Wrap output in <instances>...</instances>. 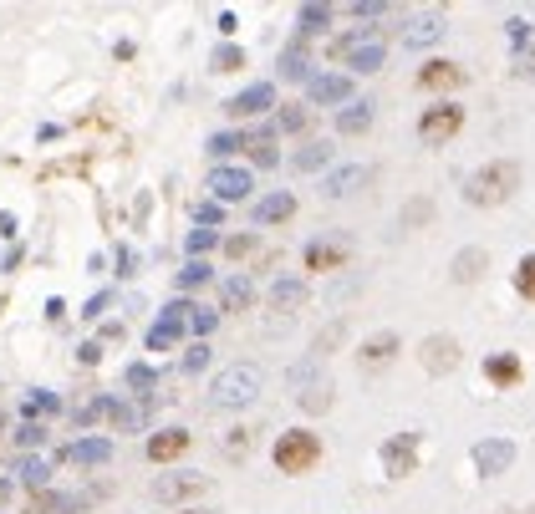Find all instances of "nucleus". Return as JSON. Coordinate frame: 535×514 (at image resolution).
I'll return each mask as SVG.
<instances>
[{
  "label": "nucleus",
  "instance_id": "f257e3e1",
  "mask_svg": "<svg viewBox=\"0 0 535 514\" xmlns=\"http://www.w3.org/2000/svg\"><path fill=\"white\" fill-rule=\"evenodd\" d=\"M515 189H520V163H515V158H495V163L474 168L470 179H464V199H470L474 209L505 204Z\"/></svg>",
  "mask_w": 535,
  "mask_h": 514
},
{
  "label": "nucleus",
  "instance_id": "f03ea898",
  "mask_svg": "<svg viewBox=\"0 0 535 514\" xmlns=\"http://www.w3.org/2000/svg\"><path fill=\"white\" fill-rule=\"evenodd\" d=\"M261 367H250V361H240V367H224L214 382H209V402L214 408H250V402L261 398Z\"/></svg>",
  "mask_w": 535,
  "mask_h": 514
},
{
  "label": "nucleus",
  "instance_id": "7ed1b4c3",
  "mask_svg": "<svg viewBox=\"0 0 535 514\" xmlns=\"http://www.w3.org/2000/svg\"><path fill=\"white\" fill-rule=\"evenodd\" d=\"M322 463V438L312 428H291V433L275 438V469L281 474H306Z\"/></svg>",
  "mask_w": 535,
  "mask_h": 514
},
{
  "label": "nucleus",
  "instance_id": "20e7f679",
  "mask_svg": "<svg viewBox=\"0 0 535 514\" xmlns=\"http://www.w3.org/2000/svg\"><path fill=\"white\" fill-rule=\"evenodd\" d=\"M332 52H337V62L352 66V72H378L382 56H388V52H382V41L372 36V31H352V36H342Z\"/></svg>",
  "mask_w": 535,
  "mask_h": 514
},
{
  "label": "nucleus",
  "instance_id": "39448f33",
  "mask_svg": "<svg viewBox=\"0 0 535 514\" xmlns=\"http://www.w3.org/2000/svg\"><path fill=\"white\" fill-rule=\"evenodd\" d=\"M459 128H464V107L459 103H439V107H429V113L418 117V138L429 143V148H444Z\"/></svg>",
  "mask_w": 535,
  "mask_h": 514
},
{
  "label": "nucleus",
  "instance_id": "423d86ee",
  "mask_svg": "<svg viewBox=\"0 0 535 514\" xmlns=\"http://www.w3.org/2000/svg\"><path fill=\"white\" fill-rule=\"evenodd\" d=\"M382 474L388 479H408L418 474V433H392L388 443H382Z\"/></svg>",
  "mask_w": 535,
  "mask_h": 514
},
{
  "label": "nucleus",
  "instance_id": "0eeeda50",
  "mask_svg": "<svg viewBox=\"0 0 535 514\" xmlns=\"http://www.w3.org/2000/svg\"><path fill=\"white\" fill-rule=\"evenodd\" d=\"M418 361H423V372L429 377H449L459 367V341L454 336H423V347H418Z\"/></svg>",
  "mask_w": 535,
  "mask_h": 514
},
{
  "label": "nucleus",
  "instance_id": "6e6552de",
  "mask_svg": "<svg viewBox=\"0 0 535 514\" xmlns=\"http://www.w3.org/2000/svg\"><path fill=\"white\" fill-rule=\"evenodd\" d=\"M474 469H480L484 479H495V474H510V463H515V443L510 438H484V443H474L470 449Z\"/></svg>",
  "mask_w": 535,
  "mask_h": 514
},
{
  "label": "nucleus",
  "instance_id": "1a4fd4ad",
  "mask_svg": "<svg viewBox=\"0 0 535 514\" xmlns=\"http://www.w3.org/2000/svg\"><path fill=\"white\" fill-rule=\"evenodd\" d=\"M189 301H173V306H163V316H158V326L148 331V351H169L173 341L183 336V326H189Z\"/></svg>",
  "mask_w": 535,
  "mask_h": 514
},
{
  "label": "nucleus",
  "instance_id": "9d476101",
  "mask_svg": "<svg viewBox=\"0 0 535 514\" xmlns=\"http://www.w3.org/2000/svg\"><path fill=\"white\" fill-rule=\"evenodd\" d=\"M255 179H250V168H214L209 173V193L220 199V204H235V199H250Z\"/></svg>",
  "mask_w": 535,
  "mask_h": 514
},
{
  "label": "nucleus",
  "instance_id": "9b49d317",
  "mask_svg": "<svg viewBox=\"0 0 535 514\" xmlns=\"http://www.w3.org/2000/svg\"><path fill=\"white\" fill-rule=\"evenodd\" d=\"M204 489H209L204 474H163V479H154V499L158 504H179V499L204 494Z\"/></svg>",
  "mask_w": 535,
  "mask_h": 514
},
{
  "label": "nucleus",
  "instance_id": "f8f14e48",
  "mask_svg": "<svg viewBox=\"0 0 535 514\" xmlns=\"http://www.w3.org/2000/svg\"><path fill=\"white\" fill-rule=\"evenodd\" d=\"M433 41H444V15L439 11H423V15H413V21L403 26L408 52H423V46H433Z\"/></svg>",
  "mask_w": 535,
  "mask_h": 514
},
{
  "label": "nucleus",
  "instance_id": "ddd939ff",
  "mask_svg": "<svg viewBox=\"0 0 535 514\" xmlns=\"http://www.w3.org/2000/svg\"><path fill=\"white\" fill-rule=\"evenodd\" d=\"M291 382L301 387L296 402L306 412H327L332 408V382H327V377H322V382H312V361H306V367H296V372H291Z\"/></svg>",
  "mask_w": 535,
  "mask_h": 514
},
{
  "label": "nucleus",
  "instance_id": "4468645a",
  "mask_svg": "<svg viewBox=\"0 0 535 514\" xmlns=\"http://www.w3.org/2000/svg\"><path fill=\"white\" fill-rule=\"evenodd\" d=\"M265 107H275V87H271V82H250L240 97L224 103V113H230V117H255V113H265Z\"/></svg>",
  "mask_w": 535,
  "mask_h": 514
},
{
  "label": "nucleus",
  "instance_id": "2eb2a0df",
  "mask_svg": "<svg viewBox=\"0 0 535 514\" xmlns=\"http://www.w3.org/2000/svg\"><path fill=\"white\" fill-rule=\"evenodd\" d=\"M306 92H312V103H322V107H347L352 103V82L347 77H337V72H322V77H312L306 82Z\"/></svg>",
  "mask_w": 535,
  "mask_h": 514
},
{
  "label": "nucleus",
  "instance_id": "dca6fc26",
  "mask_svg": "<svg viewBox=\"0 0 535 514\" xmlns=\"http://www.w3.org/2000/svg\"><path fill=\"white\" fill-rule=\"evenodd\" d=\"M464 77H470V72L459 62H429L418 72V87L423 92H454V87H464Z\"/></svg>",
  "mask_w": 535,
  "mask_h": 514
},
{
  "label": "nucleus",
  "instance_id": "f3484780",
  "mask_svg": "<svg viewBox=\"0 0 535 514\" xmlns=\"http://www.w3.org/2000/svg\"><path fill=\"white\" fill-rule=\"evenodd\" d=\"M347 265V244L342 240H312L306 244V271H342Z\"/></svg>",
  "mask_w": 535,
  "mask_h": 514
},
{
  "label": "nucleus",
  "instance_id": "a211bd4d",
  "mask_svg": "<svg viewBox=\"0 0 535 514\" xmlns=\"http://www.w3.org/2000/svg\"><path fill=\"white\" fill-rule=\"evenodd\" d=\"M66 459H72V463H82V469H97V463H107V459H113V438H103V433L77 438V443L66 449Z\"/></svg>",
  "mask_w": 535,
  "mask_h": 514
},
{
  "label": "nucleus",
  "instance_id": "6ab92c4d",
  "mask_svg": "<svg viewBox=\"0 0 535 514\" xmlns=\"http://www.w3.org/2000/svg\"><path fill=\"white\" fill-rule=\"evenodd\" d=\"M183 449H189V428H163V433L148 438V459L154 463H173Z\"/></svg>",
  "mask_w": 535,
  "mask_h": 514
},
{
  "label": "nucleus",
  "instance_id": "aec40b11",
  "mask_svg": "<svg viewBox=\"0 0 535 514\" xmlns=\"http://www.w3.org/2000/svg\"><path fill=\"white\" fill-rule=\"evenodd\" d=\"M484 271H490V255H484L480 244H470V250H459V255H454V265H449L454 285H474Z\"/></svg>",
  "mask_w": 535,
  "mask_h": 514
},
{
  "label": "nucleus",
  "instance_id": "412c9836",
  "mask_svg": "<svg viewBox=\"0 0 535 514\" xmlns=\"http://www.w3.org/2000/svg\"><path fill=\"white\" fill-rule=\"evenodd\" d=\"M367 179H372V168L347 163V168H337V173H327V179H322V193H327V199H347V193H352L357 183H367Z\"/></svg>",
  "mask_w": 535,
  "mask_h": 514
},
{
  "label": "nucleus",
  "instance_id": "4be33fe9",
  "mask_svg": "<svg viewBox=\"0 0 535 514\" xmlns=\"http://www.w3.org/2000/svg\"><path fill=\"white\" fill-rule=\"evenodd\" d=\"M296 214V193H265L261 204H255V224H286V219Z\"/></svg>",
  "mask_w": 535,
  "mask_h": 514
},
{
  "label": "nucleus",
  "instance_id": "5701e85b",
  "mask_svg": "<svg viewBox=\"0 0 535 514\" xmlns=\"http://www.w3.org/2000/svg\"><path fill=\"white\" fill-rule=\"evenodd\" d=\"M357 357H362V367H388V361L398 357V336H392V331H378V336H367V341H362V351H357Z\"/></svg>",
  "mask_w": 535,
  "mask_h": 514
},
{
  "label": "nucleus",
  "instance_id": "b1692460",
  "mask_svg": "<svg viewBox=\"0 0 535 514\" xmlns=\"http://www.w3.org/2000/svg\"><path fill=\"white\" fill-rule=\"evenodd\" d=\"M250 301H255L250 275H230V281L220 285V311H250Z\"/></svg>",
  "mask_w": 535,
  "mask_h": 514
},
{
  "label": "nucleus",
  "instance_id": "393cba45",
  "mask_svg": "<svg viewBox=\"0 0 535 514\" xmlns=\"http://www.w3.org/2000/svg\"><path fill=\"white\" fill-rule=\"evenodd\" d=\"M520 372H525V367H520V357H515V351H500V357L484 361V377H490L495 387H515V382H520Z\"/></svg>",
  "mask_w": 535,
  "mask_h": 514
},
{
  "label": "nucleus",
  "instance_id": "a878e982",
  "mask_svg": "<svg viewBox=\"0 0 535 514\" xmlns=\"http://www.w3.org/2000/svg\"><path fill=\"white\" fill-rule=\"evenodd\" d=\"M271 306H275V311L306 306V281H296V275H281V281L271 285Z\"/></svg>",
  "mask_w": 535,
  "mask_h": 514
},
{
  "label": "nucleus",
  "instance_id": "bb28decb",
  "mask_svg": "<svg viewBox=\"0 0 535 514\" xmlns=\"http://www.w3.org/2000/svg\"><path fill=\"white\" fill-rule=\"evenodd\" d=\"M372 128V103H347L337 113V133L342 138H357V133H367Z\"/></svg>",
  "mask_w": 535,
  "mask_h": 514
},
{
  "label": "nucleus",
  "instance_id": "cd10ccee",
  "mask_svg": "<svg viewBox=\"0 0 535 514\" xmlns=\"http://www.w3.org/2000/svg\"><path fill=\"white\" fill-rule=\"evenodd\" d=\"M327 163H332V143H306V148L291 153V168H296V173H316V168H327Z\"/></svg>",
  "mask_w": 535,
  "mask_h": 514
},
{
  "label": "nucleus",
  "instance_id": "c85d7f7f",
  "mask_svg": "<svg viewBox=\"0 0 535 514\" xmlns=\"http://www.w3.org/2000/svg\"><path fill=\"white\" fill-rule=\"evenodd\" d=\"M296 26H301V36L327 31V26H332V5H316V0H306V5L296 11Z\"/></svg>",
  "mask_w": 535,
  "mask_h": 514
},
{
  "label": "nucleus",
  "instance_id": "c756f323",
  "mask_svg": "<svg viewBox=\"0 0 535 514\" xmlns=\"http://www.w3.org/2000/svg\"><path fill=\"white\" fill-rule=\"evenodd\" d=\"M281 77H291V82H312V62H306V46H286L281 52Z\"/></svg>",
  "mask_w": 535,
  "mask_h": 514
},
{
  "label": "nucleus",
  "instance_id": "7c9ffc66",
  "mask_svg": "<svg viewBox=\"0 0 535 514\" xmlns=\"http://www.w3.org/2000/svg\"><path fill=\"white\" fill-rule=\"evenodd\" d=\"M245 148H250V158H255V163H261V168H271L275 158H281V153H275V128H261V133H250V138H245Z\"/></svg>",
  "mask_w": 535,
  "mask_h": 514
},
{
  "label": "nucleus",
  "instance_id": "2f4dec72",
  "mask_svg": "<svg viewBox=\"0 0 535 514\" xmlns=\"http://www.w3.org/2000/svg\"><path fill=\"white\" fill-rule=\"evenodd\" d=\"M107 418H113V428H123V433H138V428L148 423V402H138V408H118V402H113Z\"/></svg>",
  "mask_w": 535,
  "mask_h": 514
},
{
  "label": "nucleus",
  "instance_id": "473e14b6",
  "mask_svg": "<svg viewBox=\"0 0 535 514\" xmlns=\"http://www.w3.org/2000/svg\"><path fill=\"white\" fill-rule=\"evenodd\" d=\"M123 382H128L133 392H138V398H148V392H154V387H158V372H154V367H148V361H133L128 372H123Z\"/></svg>",
  "mask_w": 535,
  "mask_h": 514
},
{
  "label": "nucleus",
  "instance_id": "72a5a7b5",
  "mask_svg": "<svg viewBox=\"0 0 535 514\" xmlns=\"http://www.w3.org/2000/svg\"><path fill=\"white\" fill-rule=\"evenodd\" d=\"M56 408H62V398H56V392H31V398L21 402V412H26V423H36V418H52Z\"/></svg>",
  "mask_w": 535,
  "mask_h": 514
},
{
  "label": "nucleus",
  "instance_id": "f704fd0d",
  "mask_svg": "<svg viewBox=\"0 0 535 514\" xmlns=\"http://www.w3.org/2000/svg\"><path fill=\"white\" fill-rule=\"evenodd\" d=\"M209 66H214V72H240V66H245V52H240L235 41H224V46L209 52Z\"/></svg>",
  "mask_w": 535,
  "mask_h": 514
},
{
  "label": "nucleus",
  "instance_id": "c9c22d12",
  "mask_svg": "<svg viewBox=\"0 0 535 514\" xmlns=\"http://www.w3.org/2000/svg\"><path fill=\"white\" fill-rule=\"evenodd\" d=\"M15 474L26 479L31 489H41L46 479H52V463H46V459H21V463H15Z\"/></svg>",
  "mask_w": 535,
  "mask_h": 514
},
{
  "label": "nucleus",
  "instance_id": "e433bc0d",
  "mask_svg": "<svg viewBox=\"0 0 535 514\" xmlns=\"http://www.w3.org/2000/svg\"><path fill=\"white\" fill-rule=\"evenodd\" d=\"M433 219V199H408L403 204V230H418V224H429Z\"/></svg>",
  "mask_w": 535,
  "mask_h": 514
},
{
  "label": "nucleus",
  "instance_id": "4c0bfd02",
  "mask_svg": "<svg viewBox=\"0 0 535 514\" xmlns=\"http://www.w3.org/2000/svg\"><path fill=\"white\" fill-rule=\"evenodd\" d=\"M505 36H510V46H515V52H525V46L535 41V26H530V21H520V15H510V21H505Z\"/></svg>",
  "mask_w": 535,
  "mask_h": 514
},
{
  "label": "nucleus",
  "instance_id": "58836bf2",
  "mask_svg": "<svg viewBox=\"0 0 535 514\" xmlns=\"http://www.w3.org/2000/svg\"><path fill=\"white\" fill-rule=\"evenodd\" d=\"M214 326H220V311H189V331L199 336V341H209V336H214Z\"/></svg>",
  "mask_w": 535,
  "mask_h": 514
},
{
  "label": "nucleus",
  "instance_id": "ea45409f",
  "mask_svg": "<svg viewBox=\"0 0 535 514\" xmlns=\"http://www.w3.org/2000/svg\"><path fill=\"white\" fill-rule=\"evenodd\" d=\"M240 148H245L240 133H214V138H209V158H230V153H240Z\"/></svg>",
  "mask_w": 535,
  "mask_h": 514
},
{
  "label": "nucleus",
  "instance_id": "a19ab883",
  "mask_svg": "<svg viewBox=\"0 0 535 514\" xmlns=\"http://www.w3.org/2000/svg\"><path fill=\"white\" fill-rule=\"evenodd\" d=\"M515 291H520L525 301H535V255H525L520 265H515Z\"/></svg>",
  "mask_w": 535,
  "mask_h": 514
},
{
  "label": "nucleus",
  "instance_id": "79ce46f5",
  "mask_svg": "<svg viewBox=\"0 0 535 514\" xmlns=\"http://www.w3.org/2000/svg\"><path fill=\"white\" fill-rule=\"evenodd\" d=\"M214 244H220V234L214 230H189V240H183V250H189V255H209V250H214Z\"/></svg>",
  "mask_w": 535,
  "mask_h": 514
},
{
  "label": "nucleus",
  "instance_id": "37998d69",
  "mask_svg": "<svg viewBox=\"0 0 535 514\" xmlns=\"http://www.w3.org/2000/svg\"><path fill=\"white\" fill-rule=\"evenodd\" d=\"M510 77L515 82H535V41L525 52H515V66H510Z\"/></svg>",
  "mask_w": 535,
  "mask_h": 514
},
{
  "label": "nucleus",
  "instance_id": "c03bdc74",
  "mask_svg": "<svg viewBox=\"0 0 535 514\" xmlns=\"http://www.w3.org/2000/svg\"><path fill=\"white\" fill-rule=\"evenodd\" d=\"M113 412V398H92L87 408H77V428H92L97 418H107Z\"/></svg>",
  "mask_w": 535,
  "mask_h": 514
},
{
  "label": "nucleus",
  "instance_id": "a18cd8bd",
  "mask_svg": "<svg viewBox=\"0 0 535 514\" xmlns=\"http://www.w3.org/2000/svg\"><path fill=\"white\" fill-rule=\"evenodd\" d=\"M204 281H209V265H204V260H189V265L179 271V291H194V285H204Z\"/></svg>",
  "mask_w": 535,
  "mask_h": 514
},
{
  "label": "nucleus",
  "instance_id": "49530a36",
  "mask_svg": "<svg viewBox=\"0 0 535 514\" xmlns=\"http://www.w3.org/2000/svg\"><path fill=\"white\" fill-rule=\"evenodd\" d=\"M306 123H312V113H306V107H281V123H275V128H281V133H301Z\"/></svg>",
  "mask_w": 535,
  "mask_h": 514
},
{
  "label": "nucleus",
  "instance_id": "de8ad7c7",
  "mask_svg": "<svg viewBox=\"0 0 535 514\" xmlns=\"http://www.w3.org/2000/svg\"><path fill=\"white\" fill-rule=\"evenodd\" d=\"M15 443H21V449H41V443H46V428H41V423H21V428H15Z\"/></svg>",
  "mask_w": 535,
  "mask_h": 514
},
{
  "label": "nucleus",
  "instance_id": "09e8293b",
  "mask_svg": "<svg viewBox=\"0 0 535 514\" xmlns=\"http://www.w3.org/2000/svg\"><path fill=\"white\" fill-rule=\"evenodd\" d=\"M204 367H209V341H194L189 357H183V372H204Z\"/></svg>",
  "mask_w": 535,
  "mask_h": 514
},
{
  "label": "nucleus",
  "instance_id": "8fccbe9b",
  "mask_svg": "<svg viewBox=\"0 0 535 514\" xmlns=\"http://www.w3.org/2000/svg\"><path fill=\"white\" fill-rule=\"evenodd\" d=\"M342 336H347V326H342V321H332L327 331L316 336V357H322V351H332V347H337V341H342Z\"/></svg>",
  "mask_w": 535,
  "mask_h": 514
},
{
  "label": "nucleus",
  "instance_id": "3c124183",
  "mask_svg": "<svg viewBox=\"0 0 535 514\" xmlns=\"http://www.w3.org/2000/svg\"><path fill=\"white\" fill-rule=\"evenodd\" d=\"M224 453H230V459H245V453H250V433H245V428H235V433L224 438Z\"/></svg>",
  "mask_w": 535,
  "mask_h": 514
},
{
  "label": "nucleus",
  "instance_id": "603ef678",
  "mask_svg": "<svg viewBox=\"0 0 535 514\" xmlns=\"http://www.w3.org/2000/svg\"><path fill=\"white\" fill-rule=\"evenodd\" d=\"M352 15L357 21H378V15H388V5H382V0H357Z\"/></svg>",
  "mask_w": 535,
  "mask_h": 514
},
{
  "label": "nucleus",
  "instance_id": "864d4df0",
  "mask_svg": "<svg viewBox=\"0 0 535 514\" xmlns=\"http://www.w3.org/2000/svg\"><path fill=\"white\" fill-rule=\"evenodd\" d=\"M224 250H230L235 260H245L250 250H255V234H230V240H224Z\"/></svg>",
  "mask_w": 535,
  "mask_h": 514
},
{
  "label": "nucleus",
  "instance_id": "5fc2aeb1",
  "mask_svg": "<svg viewBox=\"0 0 535 514\" xmlns=\"http://www.w3.org/2000/svg\"><path fill=\"white\" fill-rule=\"evenodd\" d=\"M107 306H113V291H97V296H92L87 306H82V316H87V321H97V316H103Z\"/></svg>",
  "mask_w": 535,
  "mask_h": 514
},
{
  "label": "nucleus",
  "instance_id": "6e6d98bb",
  "mask_svg": "<svg viewBox=\"0 0 535 514\" xmlns=\"http://www.w3.org/2000/svg\"><path fill=\"white\" fill-rule=\"evenodd\" d=\"M77 361H82V367H97V361H103V341H82Z\"/></svg>",
  "mask_w": 535,
  "mask_h": 514
},
{
  "label": "nucleus",
  "instance_id": "4d7b16f0",
  "mask_svg": "<svg viewBox=\"0 0 535 514\" xmlns=\"http://www.w3.org/2000/svg\"><path fill=\"white\" fill-rule=\"evenodd\" d=\"M194 219L204 224V230H214V224L224 219V209H220V204H199V209H194Z\"/></svg>",
  "mask_w": 535,
  "mask_h": 514
},
{
  "label": "nucleus",
  "instance_id": "13d9d810",
  "mask_svg": "<svg viewBox=\"0 0 535 514\" xmlns=\"http://www.w3.org/2000/svg\"><path fill=\"white\" fill-rule=\"evenodd\" d=\"M133 271H138V255L123 244V250H118V275H133Z\"/></svg>",
  "mask_w": 535,
  "mask_h": 514
},
{
  "label": "nucleus",
  "instance_id": "bf43d9fd",
  "mask_svg": "<svg viewBox=\"0 0 535 514\" xmlns=\"http://www.w3.org/2000/svg\"><path fill=\"white\" fill-rule=\"evenodd\" d=\"M214 26H220L224 36H235V26H240V21H235V11H220V21H214Z\"/></svg>",
  "mask_w": 535,
  "mask_h": 514
},
{
  "label": "nucleus",
  "instance_id": "052dcab7",
  "mask_svg": "<svg viewBox=\"0 0 535 514\" xmlns=\"http://www.w3.org/2000/svg\"><path fill=\"white\" fill-rule=\"evenodd\" d=\"M62 316H66V301H46V321H62Z\"/></svg>",
  "mask_w": 535,
  "mask_h": 514
},
{
  "label": "nucleus",
  "instance_id": "680f3d73",
  "mask_svg": "<svg viewBox=\"0 0 535 514\" xmlns=\"http://www.w3.org/2000/svg\"><path fill=\"white\" fill-rule=\"evenodd\" d=\"M103 341H123V321H107L103 326Z\"/></svg>",
  "mask_w": 535,
  "mask_h": 514
},
{
  "label": "nucleus",
  "instance_id": "e2e57ef3",
  "mask_svg": "<svg viewBox=\"0 0 535 514\" xmlns=\"http://www.w3.org/2000/svg\"><path fill=\"white\" fill-rule=\"evenodd\" d=\"M0 234H5V240L15 234V219H11V214H0Z\"/></svg>",
  "mask_w": 535,
  "mask_h": 514
},
{
  "label": "nucleus",
  "instance_id": "0e129e2a",
  "mask_svg": "<svg viewBox=\"0 0 535 514\" xmlns=\"http://www.w3.org/2000/svg\"><path fill=\"white\" fill-rule=\"evenodd\" d=\"M5 499H11V484H5V479H0V504H5Z\"/></svg>",
  "mask_w": 535,
  "mask_h": 514
},
{
  "label": "nucleus",
  "instance_id": "69168bd1",
  "mask_svg": "<svg viewBox=\"0 0 535 514\" xmlns=\"http://www.w3.org/2000/svg\"><path fill=\"white\" fill-rule=\"evenodd\" d=\"M183 514H209V509H183Z\"/></svg>",
  "mask_w": 535,
  "mask_h": 514
}]
</instances>
